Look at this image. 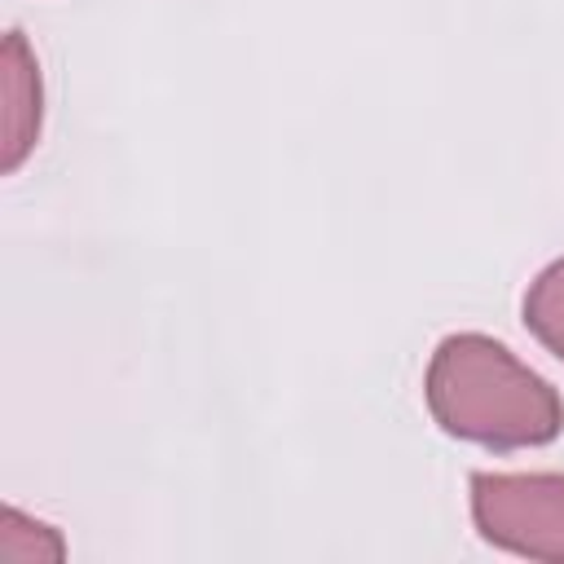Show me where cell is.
<instances>
[{
	"label": "cell",
	"mask_w": 564,
	"mask_h": 564,
	"mask_svg": "<svg viewBox=\"0 0 564 564\" xmlns=\"http://www.w3.org/2000/svg\"><path fill=\"white\" fill-rule=\"evenodd\" d=\"M423 397L441 432L498 454L551 445L564 427L560 392L480 330H458L436 344Z\"/></svg>",
	"instance_id": "6da1fadb"
},
{
	"label": "cell",
	"mask_w": 564,
	"mask_h": 564,
	"mask_svg": "<svg viewBox=\"0 0 564 564\" xmlns=\"http://www.w3.org/2000/svg\"><path fill=\"white\" fill-rule=\"evenodd\" d=\"M471 520L498 551L564 564V471H476Z\"/></svg>",
	"instance_id": "7a4b0ae2"
},
{
	"label": "cell",
	"mask_w": 564,
	"mask_h": 564,
	"mask_svg": "<svg viewBox=\"0 0 564 564\" xmlns=\"http://www.w3.org/2000/svg\"><path fill=\"white\" fill-rule=\"evenodd\" d=\"M0 97H4L0 167L18 172L22 159L35 150V137H40V70H35V57H31L22 31H9L4 48H0Z\"/></svg>",
	"instance_id": "3957f363"
},
{
	"label": "cell",
	"mask_w": 564,
	"mask_h": 564,
	"mask_svg": "<svg viewBox=\"0 0 564 564\" xmlns=\"http://www.w3.org/2000/svg\"><path fill=\"white\" fill-rule=\"evenodd\" d=\"M520 313H524L529 335H533L551 357L564 361V256L551 260V264L529 282Z\"/></svg>",
	"instance_id": "277c9868"
}]
</instances>
